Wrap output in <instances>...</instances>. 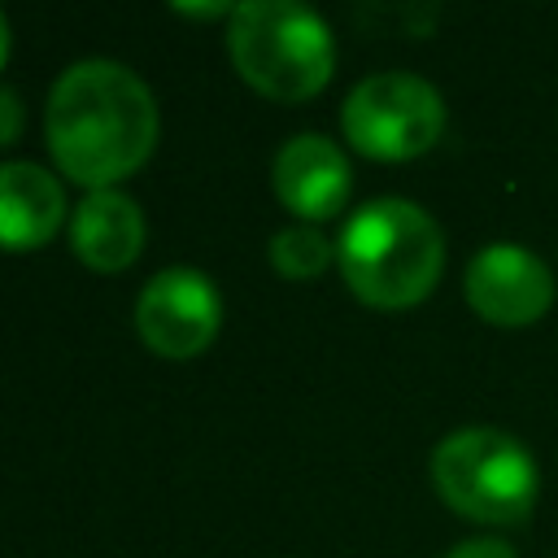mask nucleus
<instances>
[{
	"instance_id": "nucleus-5",
	"label": "nucleus",
	"mask_w": 558,
	"mask_h": 558,
	"mask_svg": "<svg viewBox=\"0 0 558 558\" xmlns=\"http://www.w3.org/2000/svg\"><path fill=\"white\" fill-rule=\"evenodd\" d=\"M344 140L375 161H410L427 153L445 131V100L418 74H371L340 109Z\"/></svg>"
},
{
	"instance_id": "nucleus-8",
	"label": "nucleus",
	"mask_w": 558,
	"mask_h": 558,
	"mask_svg": "<svg viewBox=\"0 0 558 558\" xmlns=\"http://www.w3.org/2000/svg\"><path fill=\"white\" fill-rule=\"evenodd\" d=\"M353 192L344 153L327 135H292L275 157V196L310 222L336 218Z\"/></svg>"
},
{
	"instance_id": "nucleus-4",
	"label": "nucleus",
	"mask_w": 558,
	"mask_h": 558,
	"mask_svg": "<svg viewBox=\"0 0 558 558\" xmlns=\"http://www.w3.org/2000/svg\"><path fill=\"white\" fill-rule=\"evenodd\" d=\"M432 484L440 501L475 523L510 527L536 506L532 453L497 427H462L432 449Z\"/></svg>"
},
{
	"instance_id": "nucleus-7",
	"label": "nucleus",
	"mask_w": 558,
	"mask_h": 558,
	"mask_svg": "<svg viewBox=\"0 0 558 558\" xmlns=\"http://www.w3.org/2000/svg\"><path fill=\"white\" fill-rule=\"evenodd\" d=\"M466 301L493 327H527L549 314L554 275L519 244H484L466 266Z\"/></svg>"
},
{
	"instance_id": "nucleus-12",
	"label": "nucleus",
	"mask_w": 558,
	"mask_h": 558,
	"mask_svg": "<svg viewBox=\"0 0 558 558\" xmlns=\"http://www.w3.org/2000/svg\"><path fill=\"white\" fill-rule=\"evenodd\" d=\"M22 122H26V113H22V96H17L13 87H0V148H4V144H17Z\"/></svg>"
},
{
	"instance_id": "nucleus-6",
	"label": "nucleus",
	"mask_w": 558,
	"mask_h": 558,
	"mask_svg": "<svg viewBox=\"0 0 558 558\" xmlns=\"http://www.w3.org/2000/svg\"><path fill=\"white\" fill-rule=\"evenodd\" d=\"M222 323V296L209 275L192 266L161 270L135 301V331L157 357H196L214 344Z\"/></svg>"
},
{
	"instance_id": "nucleus-3",
	"label": "nucleus",
	"mask_w": 558,
	"mask_h": 558,
	"mask_svg": "<svg viewBox=\"0 0 558 558\" xmlns=\"http://www.w3.org/2000/svg\"><path fill=\"white\" fill-rule=\"evenodd\" d=\"M235 74L270 100H310L331 83L336 44L327 22L292 0H248L227 17Z\"/></svg>"
},
{
	"instance_id": "nucleus-2",
	"label": "nucleus",
	"mask_w": 558,
	"mask_h": 558,
	"mask_svg": "<svg viewBox=\"0 0 558 558\" xmlns=\"http://www.w3.org/2000/svg\"><path fill=\"white\" fill-rule=\"evenodd\" d=\"M349 292L375 310L418 305L445 270V235L427 209L401 196L366 201L336 244Z\"/></svg>"
},
{
	"instance_id": "nucleus-1",
	"label": "nucleus",
	"mask_w": 558,
	"mask_h": 558,
	"mask_svg": "<svg viewBox=\"0 0 558 558\" xmlns=\"http://www.w3.org/2000/svg\"><path fill=\"white\" fill-rule=\"evenodd\" d=\"M44 131L61 174L105 192L148 161L157 144V105L135 70L92 57L52 83Z\"/></svg>"
},
{
	"instance_id": "nucleus-11",
	"label": "nucleus",
	"mask_w": 558,
	"mask_h": 558,
	"mask_svg": "<svg viewBox=\"0 0 558 558\" xmlns=\"http://www.w3.org/2000/svg\"><path fill=\"white\" fill-rule=\"evenodd\" d=\"M331 240L314 227H283L270 235V266L283 279H314L331 266Z\"/></svg>"
},
{
	"instance_id": "nucleus-9",
	"label": "nucleus",
	"mask_w": 558,
	"mask_h": 558,
	"mask_svg": "<svg viewBox=\"0 0 558 558\" xmlns=\"http://www.w3.org/2000/svg\"><path fill=\"white\" fill-rule=\"evenodd\" d=\"M65 222L61 183L35 161H0V248H44Z\"/></svg>"
},
{
	"instance_id": "nucleus-10",
	"label": "nucleus",
	"mask_w": 558,
	"mask_h": 558,
	"mask_svg": "<svg viewBox=\"0 0 558 558\" xmlns=\"http://www.w3.org/2000/svg\"><path fill=\"white\" fill-rule=\"evenodd\" d=\"M70 248L92 270H126L144 248V214L126 192H87L70 218Z\"/></svg>"
},
{
	"instance_id": "nucleus-14",
	"label": "nucleus",
	"mask_w": 558,
	"mask_h": 558,
	"mask_svg": "<svg viewBox=\"0 0 558 558\" xmlns=\"http://www.w3.org/2000/svg\"><path fill=\"white\" fill-rule=\"evenodd\" d=\"M9 61V22H4V13H0V65Z\"/></svg>"
},
{
	"instance_id": "nucleus-13",
	"label": "nucleus",
	"mask_w": 558,
	"mask_h": 558,
	"mask_svg": "<svg viewBox=\"0 0 558 558\" xmlns=\"http://www.w3.org/2000/svg\"><path fill=\"white\" fill-rule=\"evenodd\" d=\"M445 558H514V549L506 541H493V536H475V541H462L453 545Z\"/></svg>"
}]
</instances>
